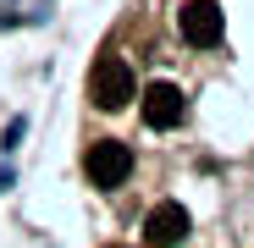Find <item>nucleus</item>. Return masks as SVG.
Returning a JSON list of instances; mask_svg holds the SVG:
<instances>
[{"label": "nucleus", "mask_w": 254, "mask_h": 248, "mask_svg": "<svg viewBox=\"0 0 254 248\" xmlns=\"http://www.w3.org/2000/svg\"><path fill=\"white\" fill-rule=\"evenodd\" d=\"M89 99H94V110H127V105L138 99L133 66L116 61V55H100L94 72H89Z\"/></svg>", "instance_id": "f257e3e1"}, {"label": "nucleus", "mask_w": 254, "mask_h": 248, "mask_svg": "<svg viewBox=\"0 0 254 248\" xmlns=\"http://www.w3.org/2000/svg\"><path fill=\"white\" fill-rule=\"evenodd\" d=\"M83 171H89L94 188H122L127 177H133V149L116 144V138H100V144H89V154H83Z\"/></svg>", "instance_id": "f03ea898"}, {"label": "nucleus", "mask_w": 254, "mask_h": 248, "mask_svg": "<svg viewBox=\"0 0 254 248\" xmlns=\"http://www.w3.org/2000/svg\"><path fill=\"white\" fill-rule=\"evenodd\" d=\"M138 99H144V127H155V133L177 127V121H183V110H188L177 83H149V89H144Z\"/></svg>", "instance_id": "7ed1b4c3"}, {"label": "nucleus", "mask_w": 254, "mask_h": 248, "mask_svg": "<svg viewBox=\"0 0 254 248\" xmlns=\"http://www.w3.org/2000/svg\"><path fill=\"white\" fill-rule=\"evenodd\" d=\"M183 237H188V210L183 204L166 198V204H155V210L144 215V243L149 248H177Z\"/></svg>", "instance_id": "20e7f679"}, {"label": "nucleus", "mask_w": 254, "mask_h": 248, "mask_svg": "<svg viewBox=\"0 0 254 248\" xmlns=\"http://www.w3.org/2000/svg\"><path fill=\"white\" fill-rule=\"evenodd\" d=\"M177 28L188 45H216L221 39V6L216 0H188V6L177 11Z\"/></svg>", "instance_id": "39448f33"}]
</instances>
